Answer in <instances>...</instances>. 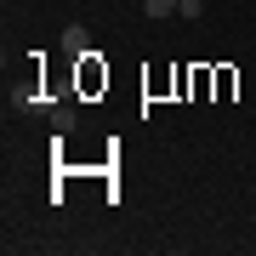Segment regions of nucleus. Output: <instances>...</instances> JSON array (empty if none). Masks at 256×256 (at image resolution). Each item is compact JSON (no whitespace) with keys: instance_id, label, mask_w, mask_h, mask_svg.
<instances>
[{"instance_id":"7ed1b4c3","label":"nucleus","mask_w":256,"mask_h":256,"mask_svg":"<svg viewBox=\"0 0 256 256\" xmlns=\"http://www.w3.org/2000/svg\"><path fill=\"white\" fill-rule=\"evenodd\" d=\"M205 12V0H176V18H200Z\"/></svg>"},{"instance_id":"f03ea898","label":"nucleus","mask_w":256,"mask_h":256,"mask_svg":"<svg viewBox=\"0 0 256 256\" xmlns=\"http://www.w3.org/2000/svg\"><path fill=\"white\" fill-rule=\"evenodd\" d=\"M142 12H148V18H176V0H148Z\"/></svg>"},{"instance_id":"f257e3e1","label":"nucleus","mask_w":256,"mask_h":256,"mask_svg":"<svg viewBox=\"0 0 256 256\" xmlns=\"http://www.w3.org/2000/svg\"><path fill=\"white\" fill-rule=\"evenodd\" d=\"M57 52H63V57H86V52H92V34H86V28L74 23V28H63V40H57Z\"/></svg>"}]
</instances>
